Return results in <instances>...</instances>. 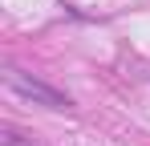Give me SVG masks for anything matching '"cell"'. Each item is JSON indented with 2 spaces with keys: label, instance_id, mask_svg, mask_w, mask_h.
<instances>
[{
  "label": "cell",
  "instance_id": "obj_1",
  "mask_svg": "<svg viewBox=\"0 0 150 146\" xmlns=\"http://www.w3.org/2000/svg\"><path fill=\"white\" fill-rule=\"evenodd\" d=\"M4 85H8L12 94L37 101V106H49V110H69V106H73L61 89H53V85H45V81H37V77H28V73H21V69H8V73H4Z\"/></svg>",
  "mask_w": 150,
  "mask_h": 146
}]
</instances>
